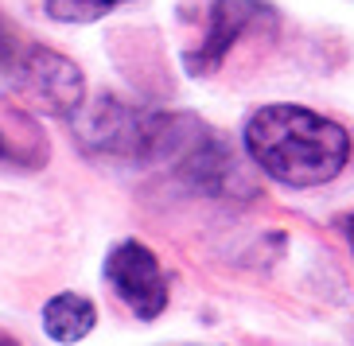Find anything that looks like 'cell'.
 <instances>
[{
	"mask_svg": "<svg viewBox=\"0 0 354 346\" xmlns=\"http://www.w3.org/2000/svg\"><path fill=\"white\" fill-rule=\"evenodd\" d=\"M245 152L284 187H323L351 160V137L331 117L304 105H265L245 121Z\"/></svg>",
	"mask_w": 354,
	"mask_h": 346,
	"instance_id": "6da1fadb",
	"label": "cell"
},
{
	"mask_svg": "<svg viewBox=\"0 0 354 346\" xmlns=\"http://www.w3.org/2000/svg\"><path fill=\"white\" fill-rule=\"evenodd\" d=\"M195 117L152 113L140 105H129L113 94H102L71 117L78 144L90 156H117V160H171L183 144Z\"/></svg>",
	"mask_w": 354,
	"mask_h": 346,
	"instance_id": "7a4b0ae2",
	"label": "cell"
},
{
	"mask_svg": "<svg viewBox=\"0 0 354 346\" xmlns=\"http://www.w3.org/2000/svg\"><path fill=\"white\" fill-rule=\"evenodd\" d=\"M12 86L47 117H63V121H71L86 102V74L66 55L43 43L24 47V55L12 66Z\"/></svg>",
	"mask_w": 354,
	"mask_h": 346,
	"instance_id": "3957f363",
	"label": "cell"
},
{
	"mask_svg": "<svg viewBox=\"0 0 354 346\" xmlns=\"http://www.w3.org/2000/svg\"><path fill=\"white\" fill-rule=\"evenodd\" d=\"M105 280L136 319H156L167 307V276L145 242H121L105 257Z\"/></svg>",
	"mask_w": 354,
	"mask_h": 346,
	"instance_id": "277c9868",
	"label": "cell"
},
{
	"mask_svg": "<svg viewBox=\"0 0 354 346\" xmlns=\"http://www.w3.org/2000/svg\"><path fill=\"white\" fill-rule=\"evenodd\" d=\"M261 20L269 23L277 20L265 0H214L210 4V20H207V35L187 55V74H214L222 66V59L230 55V47L250 28H257Z\"/></svg>",
	"mask_w": 354,
	"mask_h": 346,
	"instance_id": "5b68a950",
	"label": "cell"
},
{
	"mask_svg": "<svg viewBox=\"0 0 354 346\" xmlns=\"http://www.w3.org/2000/svg\"><path fill=\"white\" fill-rule=\"evenodd\" d=\"M47 137L35 125V117H28L20 105L0 102V164L8 168H43L47 164Z\"/></svg>",
	"mask_w": 354,
	"mask_h": 346,
	"instance_id": "8992f818",
	"label": "cell"
},
{
	"mask_svg": "<svg viewBox=\"0 0 354 346\" xmlns=\"http://www.w3.org/2000/svg\"><path fill=\"white\" fill-rule=\"evenodd\" d=\"M97 323V307L78 292H59L43 304V331L55 343H82Z\"/></svg>",
	"mask_w": 354,
	"mask_h": 346,
	"instance_id": "52a82bcc",
	"label": "cell"
},
{
	"mask_svg": "<svg viewBox=\"0 0 354 346\" xmlns=\"http://www.w3.org/2000/svg\"><path fill=\"white\" fill-rule=\"evenodd\" d=\"M129 0H47V16L59 23H94Z\"/></svg>",
	"mask_w": 354,
	"mask_h": 346,
	"instance_id": "ba28073f",
	"label": "cell"
},
{
	"mask_svg": "<svg viewBox=\"0 0 354 346\" xmlns=\"http://www.w3.org/2000/svg\"><path fill=\"white\" fill-rule=\"evenodd\" d=\"M346 238H351V249H354V214L346 218Z\"/></svg>",
	"mask_w": 354,
	"mask_h": 346,
	"instance_id": "9c48e42d",
	"label": "cell"
}]
</instances>
